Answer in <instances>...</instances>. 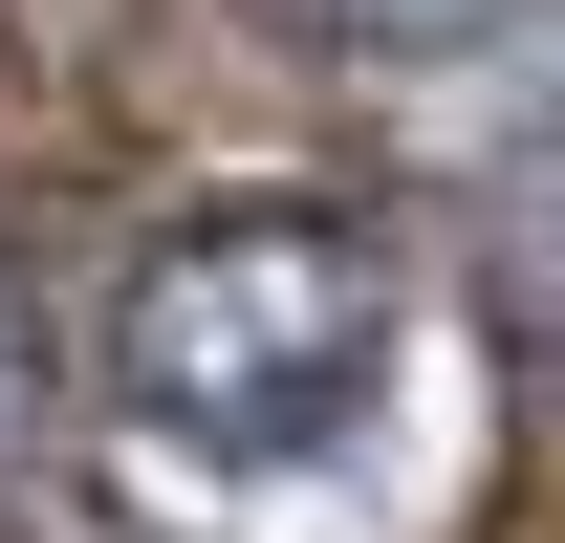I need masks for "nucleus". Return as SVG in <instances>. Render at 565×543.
I'll return each instance as SVG.
<instances>
[{
  "label": "nucleus",
  "mask_w": 565,
  "mask_h": 543,
  "mask_svg": "<svg viewBox=\"0 0 565 543\" xmlns=\"http://www.w3.org/2000/svg\"><path fill=\"white\" fill-rule=\"evenodd\" d=\"M392 327H414L392 217H349V196H217V217H174V239L109 283V435L174 457V478H305L327 435H370Z\"/></svg>",
  "instance_id": "obj_1"
},
{
  "label": "nucleus",
  "mask_w": 565,
  "mask_h": 543,
  "mask_svg": "<svg viewBox=\"0 0 565 543\" xmlns=\"http://www.w3.org/2000/svg\"><path fill=\"white\" fill-rule=\"evenodd\" d=\"M479 305H500V348L565 392V109L479 174Z\"/></svg>",
  "instance_id": "obj_2"
},
{
  "label": "nucleus",
  "mask_w": 565,
  "mask_h": 543,
  "mask_svg": "<svg viewBox=\"0 0 565 543\" xmlns=\"http://www.w3.org/2000/svg\"><path fill=\"white\" fill-rule=\"evenodd\" d=\"M282 44H327V66H457V44H500L522 0H262Z\"/></svg>",
  "instance_id": "obj_3"
},
{
  "label": "nucleus",
  "mask_w": 565,
  "mask_h": 543,
  "mask_svg": "<svg viewBox=\"0 0 565 543\" xmlns=\"http://www.w3.org/2000/svg\"><path fill=\"white\" fill-rule=\"evenodd\" d=\"M22 457H44V305H22V262H0V500H22Z\"/></svg>",
  "instance_id": "obj_4"
}]
</instances>
